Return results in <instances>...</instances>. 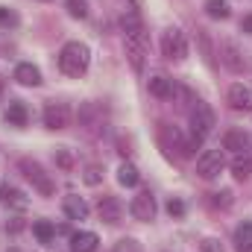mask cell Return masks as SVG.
<instances>
[{
	"label": "cell",
	"instance_id": "cell-27",
	"mask_svg": "<svg viewBox=\"0 0 252 252\" xmlns=\"http://www.w3.org/2000/svg\"><path fill=\"white\" fill-rule=\"evenodd\" d=\"M67 12H70L73 18H85V15H88V3H85V0H67Z\"/></svg>",
	"mask_w": 252,
	"mask_h": 252
},
{
	"label": "cell",
	"instance_id": "cell-17",
	"mask_svg": "<svg viewBox=\"0 0 252 252\" xmlns=\"http://www.w3.org/2000/svg\"><path fill=\"white\" fill-rule=\"evenodd\" d=\"M0 199H3L9 208H18V211H24V208L30 205V199L24 196V190L12 188V185H3V188H0Z\"/></svg>",
	"mask_w": 252,
	"mask_h": 252
},
{
	"label": "cell",
	"instance_id": "cell-22",
	"mask_svg": "<svg viewBox=\"0 0 252 252\" xmlns=\"http://www.w3.org/2000/svg\"><path fill=\"white\" fill-rule=\"evenodd\" d=\"M235 244L241 252H252V223H241L235 229Z\"/></svg>",
	"mask_w": 252,
	"mask_h": 252
},
{
	"label": "cell",
	"instance_id": "cell-26",
	"mask_svg": "<svg viewBox=\"0 0 252 252\" xmlns=\"http://www.w3.org/2000/svg\"><path fill=\"white\" fill-rule=\"evenodd\" d=\"M0 27H18V12H12V9H6V6H0Z\"/></svg>",
	"mask_w": 252,
	"mask_h": 252
},
{
	"label": "cell",
	"instance_id": "cell-16",
	"mask_svg": "<svg viewBox=\"0 0 252 252\" xmlns=\"http://www.w3.org/2000/svg\"><path fill=\"white\" fill-rule=\"evenodd\" d=\"M97 244H100V238L94 232H76V235H70V250L73 252H94Z\"/></svg>",
	"mask_w": 252,
	"mask_h": 252
},
{
	"label": "cell",
	"instance_id": "cell-4",
	"mask_svg": "<svg viewBox=\"0 0 252 252\" xmlns=\"http://www.w3.org/2000/svg\"><path fill=\"white\" fill-rule=\"evenodd\" d=\"M18 170H21V173H24V176L35 185V188L41 190L44 196H53V190H56V188H53L50 176L44 173V167H41L38 161H32V158H21V161H18Z\"/></svg>",
	"mask_w": 252,
	"mask_h": 252
},
{
	"label": "cell",
	"instance_id": "cell-33",
	"mask_svg": "<svg viewBox=\"0 0 252 252\" xmlns=\"http://www.w3.org/2000/svg\"><path fill=\"white\" fill-rule=\"evenodd\" d=\"M199 247H202V252H223V244H220L217 238H205Z\"/></svg>",
	"mask_w": 252,
	"mask_h": 252
},
{
	"label": "cell",
	"instance_id": "cell-31",
	"mask_svg": "<svg viewBox=\"0 0 252 252\" xmlns=\"http://www.w3.org/2000/svg\"><path fill=\"white\" fill-rule=\"evenodd\" d=\"M167 214H170V217H182V214H185V202L173 196V199L167 202Z\"/></svg>",
	"mask_w": 252,
	"mask_h": 252
},
{
	"label": "cell",
	"instance_id": "cell-19",
	"mask_svg": "<svg viewBox=\"0 0 252 252\" xmlns=\"http://www.w3.org/2000/svg\"><path fill=\"white\" fill-rule=\"evenodd\" d=\"M232 173H235V179H247V176L252 173V147L235 156V161H232Z\"/></svg>",
	"mask_w": 252,
	"mask_h": 252
},
{
	"label": "cell",
	"instance_id": "cell-12",
	"mask_svg": "<svg viewBox=\"0 0 252 252\" xmlns=\"http://www.w3.org/2000/svg\"><path fill=\"white\" fill-rule=\"evenodd\" d=\"M79 126H85L88 132H94L97 126H103V109L97 103H85L79 109Z\"/></svg>",
	"mask_w": 252,
	"mask_h": 252
},
{
	"label": "cell",
	"instance_id": "cell-18",
	"mask_svg": "<svg viewBox=\"0 0 252 252\" xmlns=\"http://www.w3.org/2000/svg\"><path fill=\"white\" fill-rule=\"evenodd\" d=\"M15 79L21 82V85H41V70L35 67V64L24 62L15 67Z\"/></svg>",
	"mask_w": 252,
	"mask_h": 252
},
{
	"label": "cell",
	"instance_id": "cell-7",
	"mask_svg": "<svg viewBox=\"0 0 252 252\" xmlns=\"http://www.w3.org/2000/svg\"><path fill=\"white\" fill-rule=\"evenodd\" d=\"M129 211H132V217H135V220H141V223H150V220H156V196H153L150 190H141V193H135V196H132V205H129Z\"/></svg>",
	"mask_w": 252,
	"mask_h": 252
},
{
	"label": "cell",
	"instance_id": "cell-20",
	"mask_svg": "<svg viewBox=\"0 0 252 252\" xmlns=\"http://www.w3.org/2000/svg\"><path fill=\"white\" fill-rule=\"evenodd\" d=\"M32 235H35L41 244H53V238H56V226H53L50 220H35V223H32Z\"/></svg>",
	"mask_w": 252,
	"mask_h": 252
},
{
	"label": "cell",
	"instance_id": "cell-24",
	"mask_svg": "<svg viewBox=\"0 0 252 252\" xmlns=\"http://www.w3.org/2000/svg\"><path fill=\"white\" fill-rule=\"evenodd\" d=\"M121 24H124V32H144V27H141V15H138L135 9H126L124 18H121Z\"/></svg>",
	"mask_w": 252,
	"mask_h": 252
},
{
	"label": "cell",
	"instance_id": "cell-2",
	"mask_svg": "<svg viewBox=\"0 0 252 252\" xmlns=\"http://www.w3.org/2000/svg\"><path fill=\"white\" fill-rule=\"evenodd\" d=\"M211 129H214V112H211V106L202 103V100H193V109H190V135L202 141Z\"/></svg>",
	"mask_w": 252,
	"mask_h": 252
},
{
	"label": "cell",
	"instance_id": "cell-8",
	"mask_svg": "<svg viewBox=\"0 0 252 252\" xmlns=\"http://www.w3.org/2000/svg\"><path fill=\"white\" fill-rule=\"evenodd\" d=\"M97 214H100L103 223L115 226V223H121V217H124V202H121L118 196H100V202H97Z\"/></svg>",
	"mask_w": 252,
	"mask_h": 252
},
{
	"label": "cell",
	"instance_id": "cell-35",
	"mask_svg": "<svg viewBox=\"0 0 252 252\" xmlns=\"http://www.w3.org/2000/svg\"><path fill=\"white\" fill-rule=\"evenodd\" d=\"M3 85H6V79H3V76H0V91H3Z\"/></svg>",
	"mask_w": 252,
	"mask_h": 252
},
{
	"label": "cell",
	"instance_id": "cell-11",
	"mask_svg": "<svg viewBox=\"0 0 252 252\" xmlns=\"http://www.w3.org/2000/svg\"><path fill=\"white\" fill-rule=\"evenodd\" d=\"M220 56H223V64H226L229 70H235V73H241V70L247 67L244 53L238 50V44H235V41H226V44H223V50H220Z\"/></svg>",
	"mask_w": 252,
	"mask_h": 252
},
{
	"label": "cell",
	"instance_id": "cell-34",
	"mask_svg": "<svg viewBox=\"0 0 252 252\" xmlns=\"http://www.w3.org/2000/svg\"><path fill=\"white\" fill-rule=\"evenodd\" d=\"M241 30H244V32H250V35H252V15H247V18L241 21Z\"/></svg>",
	"mask_w": 252,
	"mask_h": 252
},
{
	"label": "cell",
	"instance_id": "cell-10",
	"mask_svg": "<svg viewBox=\"0 0 252 252\" xmlns=\"http://www.w3.org/2000/svg\"><path fill=\"white\" fill-rule=\"evenodd\" d=\"M229 106L235 112H252V85L247 82H235L229 88Z\"/></svg>",
	"mask_w": 252,
	"mask_h": 252
},
{
	"label": "cell",
	"instance_id": "cell-32",
	"mask_svg": "<svg viewBox=\"0 0 252 252\" xmlns=\"http://www.w3.org/2000/svg\"><path fill=\"white\" fill-rule=\"evenodd\" d=\"M211 196H214V199H211L214 205H223V208H229V205H232V190H223V193H211Z\"/></svg>",
	"mask_w": 252,
	"mask_h": 252
},
{
	"label": "cell",
	"instance_id": "cell-29",
	"mask_svg": "<svg viewBox=\"0 0 252 252\" xmlns=\"http://www.w3.org/2000/svg\"><path fill=\"white\" fill-rule=\"evenodd\" d=\"M82 179H85V185H100V179H103V170L100 167H85V173H82Z\"/></svg>",
	"mask_w": 252,
	"mask_h": 252
},
{
	"label": "cell",
	"instance_id": "cell-14",
	"mask_svg": "<svg viewBox=\"0 0 252 252\" xmlns=\"http://www.w3.org/2000/svg\"><path fill=\"white\" fill-rule=\"evenodd\" d=\"M62 208H64V214H67L70 220H85V217H88V202H85L82 196L67 193L64 202H62Z\"/></svg>",
	"mask_w": 252,
	"mask_h": 252
},
{
	"label": "cell",
	"instance_id": "cell-25",
	"mask_svg": "<svg viewBox=\"0 0 252 252\" xmlns=\"http://www.w3.org/2000/svg\"><path fill=\"white\" fill-rule=\"evenodd\" d=\"M205 12H208V18L223 21V18H229V3L226 0H208L205 3Z\"/></svg>",
	"mask_w": 252,
	"mask_h": 252
},
{
	"label": "cell",
	"instance_id": "cell-5",
	"mask_svg": "<svg viewBox=\"0 0 252 252\" xmlns=\"http://www.w3.org/2000/svg\"><path fill=\"white\" fill-rule=\"evenodd\" d=\"M126 56H129V64L132 70H144V56H147V41H144V32H126L124 38Z\"/></svg>",
	"mask_w": 252,
	"mask_h": 252
},
{
	"label": "cell",
	"instance_id": "cell-6",
	"mask_svg": "<svg viewBox=\"0 0 252 252\" xmlns=\"http://www.w3.org/2000/svg\"><path fill=\"white\" fill-rule=\"evenodd\" d=\"M223 167H226V158H223L220 150H205V153L196 158V173H199L202 179H214V176H220Z\"/></svg>",
	"mask_w": 252,
	"mask_h": 252
},
{
	"label": "cell",
	"instance_id": "cell-23",
	"mask_svg": "<svg viewBox=\"0 0 252 252\" xmlns=\"http://www.w3.org/2000/svg\"><path fill=\"white\" fill-rule=\"evenodd\" d=\"M6 121H9L12 126H27V121H30V115H27V106H24V103H9Z\"/></svg>",
	"mask_w": 252,
	"mask_h": 252
},
{
	"label": "cell",
	"instance_id": "cell-21",
	"mask_svg": "<svg viewBox=\"0 0 252 252\" xmlns=\"http://www.w3.org/2000/svg\"><path fill=\"white\" fill-rule=\"evenodd\" d=\"M118 182L121 185H126V188H135L138 182H141V173H138V167L135 164H121V170H118Z\"/></svg>",
	"mask_w": 252,
	"mask_h": 252
},
{
	"label": "cell",
	"instance_id": "cell-1",
	"mask_svg": "<svg viewBox=\"0 0 252 252\" xmlns=\"http://www.w3.org/2000/svg\"><path fill=\"white\" fill-rule=\"evenodd\" d=\"M88 64H91V50H88L85 44L67 41L62 47V53H59V67H62V73H67V76H82V73L88 70Z\"/></svg>",
	"mask_w": 252,
	"mask_h": 252
},
{
	"label": "cell",
	"instance_id": "cell-9",
	"mask_svg": "<svg viewBox=\"0 0 252 252\" xmlns=\"http://www.w3.org/2000/svg\"><path fill=\"white\" fill-rule=\"evenodd\" d=\"M70 124V109L67 103H47L44 106V126L47 129H64Z\"/></svg>",
	"mask_w": 252,
	"mask_h": 252
},
{
	"label": "cell",
	"instance_id": "cell-3",
	"mask_svg": "<svg viewBox=\"0 0 252 252\" xmlns=\"http://www.w3.org/2000/svg\"><path fill=\"white\" fill-rule=\"evenodd\" d=\"M161 53H164L167 59L182 62V59L188 56V38H185V32L176 30V27L164 30V35H161Z\"/></svg>",
	"mask_w": 252,
	"mask_h": 252
},
{
	"label": "cell",
	"instance_id": "cell-30",
	"mask_svg": "<svg viewBox=\"0 0 252 252\" xmlns=\"http://www.w3.org/2000/svg\"><path fill=\"white\" fill-rule=\"evenodd\" d=\"M115 252H141V244L132 241V238H124V241L115 244Z\"/></svg>",
	"mask_w": 252,
	"mask_h": 252
},
{
	"label": "cell",
	"instance_id": "cell-28",
	"mask_svg": "<svg viewBox=\"0 0 252 252\" xmlns=\"http://www.w3.org/2000/svg\"><path fill=\"white\" fill-rule=\"evenodd\" d=\"M56 164H59V167H62V170H70V167H73V153H70V150H56Z\"/></svg>",
	"mask_w": 252,
	"mask_h": 252
},
{
	"label": "cell",
	"instance_id": "cell-13",
	"mask_svg": "<svg viewBox=\"0 0 252 252\" xmlns=\"http://www.w3.org/2000/svg\"><path fill=\"white\" fill-rule=\"evenodd\" d=\"M223 150H232L235 156L244 153V150H250V135H247L244 129H229V132L223 135Z\"/></svg>",
	"mask_w": 252,
	"mask_h": 252
},
{
	"label": "cell",
	"instance_id": "cell-15",
	"mask_svg": "<svg viewBox=\"0 0 252 252\" xmlns=\"http://www.w3.org/2000/svg\"><path fill=\"white\" fill-rule=\"evenodd\" d=\"M147 85H150V94H153V97H158V100H167V97H173V91H176L173 79H167V76H161V73H158V76H153Z\"/></svg>",
	"mask_w": 252,
	"mask_h": 252
}]
</instances>
